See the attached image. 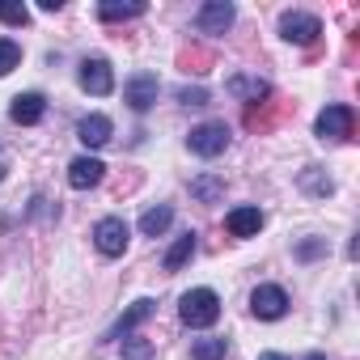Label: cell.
Segmentation results:
<instances>
[{
  "label": "cell",
  "mask_w": 360,
  "mask_h": 360,
  "mask_svg": "<svg viewBox=\"0 0 360 360\" xmlns=\"http://www.w3.org/2000/svg\"><path fill=\"white\" fill-rule=\"evenodd\" d=\"M191 255H195V233H191V229H187V233H183V238H178V242H174V246H169V250H165V259H161V263H165V271H183V267H187V259H191Z\"/></svg>",
  "instance_id": "16"
},
{
  "label": "cell",
  "mask_w": 360,
  "mask_h": 360,
  "mask_svg": "<svg viewBox=\"0 0 360 360\" xmlns=\"http://www.w3.org/2000/svg\"><path fill=\"white\" fill-rule=\"evenodd\" d=\"M0 178H5V165H0Z\"/></svg>",
  "instance_id": "28"
},
{
  "label": "cell",
  "mask_w": 360,
  "mask_h": 360,
  "mask_svg": "<svg viewBox=\"0 0 360 360\" xmlns=\"http://www.w3.org/2000/svg\"><path fill=\"white\" fill-rule=\"evenodd\" d=\"M250 314L263 318V322L284 318V314H288V292H284L280 284H259V288L250 292Z\"/></svg>",
  "instance_id": "3"
},
{
  "label": "cell",
  "mask_w": 360,
  "mask_h": 360,
  "mask_svg": "<svg viewBox=\"0 0 360 360\" xmlns=\"http://www.w3.org/2000/svg\"><path fill=\"white\" fill-rule=\"evenodd\" d=\"M187 144H191V153H200V157H221V153L229 148V127H225V123H200V127L187 136Z\"/></svg>",
  "instance_id": "5"
},
{
  "label": "cell",
  "mask_w": 360,
  "mask_h": 360,
  "mask_svg": "<svg viewBox=\"0 0 360 360\" xmlns=\"http://www.w3.org/2000/svg\"><path fill=\"white\" fill-rule=\"evenodd\" d=\"M225 356H229V339L208 335V339H195L191 343V360H225Z\"/></svg>",
  "instance_id": "19"
},
{
  "label": "cell",
  "mask_w": 360,
  "mask_h": 360,
  "mask_svg": "<svg viewBox=\"0 0 360 360\" xmlns=\"http://www.w3.org/2000/svg\"><path fill=\"white\" fill-rule=\"evenodd\" d=\"M106 178V165L98 161V157H77L72 165H68V183L77 187V191H89V187H98Z\"/></svg>",
  "instance_id": "10"
},
{
  "label": "cell",
  "mask_w": 360,
  "mask_h": 360,
  "mask_svg": "<svg viewBox=\"0 0 360 360\" xmlns=\"http://www.w3.org/2000/svg\"><path fill=\"white\" fill-rule=\"evenodd\" d=\"M259 360H288V356H280V352H263Z\"/></svg>",
  "instance_id": "26"
},
{
  "label": "cell",
  "mask_w": 360,
  "mask_h": 360,
  "mask_svg": "<svg viewBox=\"0 0 360 360\" xmlns=\"http://www.w3.org/2000/svg\"><path fill=\"white\" fill-rule=\"evenodd\" d=\"M18 64H22V47H18L13 39H0V77L13 72Z\"/></svg>",
  "instance_id": "21"
},
{
  "label": "cell",
  "mask_w": 360,
  "mask_h": 360,
  "mask_svg": "<svg viewBox=\"0 0 360 360\" xmlns=\"http://www.w3.org/2000/svg\"><path fill=\"white\" fill-rule=\"evenodd\" d=\"M225 229H229L233 238H255V233L263 229V212H259V208H233V212L225 217Z\"/></svg>",
  "instance_id": "14"
},
{
  "label": "cell",
  "mask_w": 360,
  "mask_h": 360,
  "mask_svg": "<svg viewBox=\"0 0 360 360\" xmlns=\"http://www.w3.org/2000/svg\"><path fill=\"white\" fill-rule=\"evenodd\" d=\"M157 89H161V85H157L153 72H136V77L123 85V102H127L131 110H148V106L157 102Z\"/></svg>",
  "instance_id": "9"
},
{
  "label": "cell",
  "mask_w": 360,
  "mask_h": 360,
  "mask_svg": "<svg viewBox=\"0 0 360 360\" xmlns=\"http://www.w3.org/2000/svg\"><path fill=\"white\" fill-rule=\"evenodd\" d=\"M127 238H131V229H127L123 217H102V221L94 225V246H98L106 259H119V255L127 250Z\"/></svg>",
  "instance_id": "2"
},
{
  "label": "cell",
  "mask_w": 360,
  "mask_h": 360,
  "mask_svg": "<svg viewBox=\"0 0 360 360\" xmlns=\"http://www.w3.org/2000/svg\"><path fill=\"white\" fill-rule=\"evenodd\" d=\"M221 191H225L221 178H195V183H191V195H195V200H204V204H212Z\"/></svg>",
  "instance_id": "20"
},
{
  "label": "cell",
  "mask_w": 360,
  "mask_h": 360,
  "mask_svg": "<svg viewBox=\"0 0 360 360\" xmlns=\"http://www.w3.org/2000/svg\"><path fill=\"white\" fill-rule=\"evenodd\" d=\"M123 356L127 360H153V343L148 339H123Z\"/></svg>",
  "instance_id": "24"
},
{
  "label": "cell",
  "mask_w": 360,
  "mask_h": 360,
  "mask_svg": "<svg viewBox=\"0 0 360 360\" xmlns=\"http://www.w3.org/2000/svg\"><path fill=\"white\" fill-rule=\"evenodd\" d=\"M233 98H246V102H259V98H267L271 94V85L263 81V77H229V85H225Z\"/></svg>",
  "instance_id": "15"
},
{
  "label": "cell",
  "mask_w": 360,
  "mask_h": 360,
  "mask_svg": "<svg viewBox=\"0 0 360 360\" xmlns=\"http://www.w3.org/2000/svg\"><path fill=\"white\" fill-rule=\"evenodd\" d=\"M233 5L229 0H208V5L195 13V26H200V34H225L229 26H233Z\"/></svg>",
  "instance_id": "8"
},
{
  "label": "cell",
  "mask_w": 360,
  "mask_h": 360,
  "mask_svg": "<svg viewBox=\"0 0 360 360\" xmlns=\"http://www.w3.org/2000/svg\"><path fill=\"white\" fill-rule=\"evenodd\" d=\"M178 102H183V106H204V102H208V89H200V85L191 89V85H187V89H178Z\"/></svg>",
  "instance_id": "25"
},
{
  "label": "cell",
  "mask_w": 360,
  "mask_h": 360,
  "mask_svg": "<svg viewBox=\"0 0 360 360\" xmlns=\"http://www.w3.org/2000/svg\"><path fill=\"white\" fill-rule=\"evenodd\" d=\"M169 221H174V208H169V204H157V208H148V212L140 217V233H144V238H161V233L169 229Z\"/></svg>",
  "instance_id": "17"
},
{
  "label": "cell",
  "mask_w": 360,
  "mask_h": 360,
  "mask_svg": "<svg viewBox=\"0 0 360 360\" xmlns=\"http://www.w3.org/2000/svg\"><path fill=\"white\" fill-rule=\"evenodd\" d=\"M352 127H356L352 106H326V110L318 115V123H314L318 140H347V136H352Z\"/></svg>",
  "instance_id": "4"
},
{
  "label": "cell",
  "mask_w": 360,
  "mask_h": 360,
  "mask_svg": "<svg viewBox=\"0 0 360 360\" xmlns=\"http://www.w3.org/2000/svg\"><path fill=\"white\" fill-rule=\"evenodd\" d=\"M301 183H305V191H314V195H330V178H318V165H309V169L301 174Z\"/></svg>",
  "instance_id": "23"
},
{
  "label": "cell",
  "mask_w": 360,
  "mask_h": 360,
  "mask_svg": "<svg viewBox=\"0 0 360 360\" xmlns=\"http://www.w3.org/2000/svg\"><path fill=\"white\" fill-rule=\"evenodd\" d=\"M280 34H284L288 43H297V47H309V43L322 34V22H318L314 13H284V18H280Z\"/></svg>",
  "instance_id": "6"
},
{
  "label": "cell",
  "mask_w": 360,
  "mask_h": 360,
  "mask_svg": "<svg viewBox=\"0 0 360 360\" xmlns=\"http://www.w3.org/2000/svg\"><path fill=\"white\" fill-rule=\"evenodd\" d=\"M148 318H153V301H148V297H140L136 305H127V309H123V318L110 326V335H106V339H123V335H131V330H136L140 322H148Z\"/></svg>",
  "instance_id": "13"
},
{
  "label": "cell",
  "mask_w": 360,
  "mask_h": 360,
  "mask_svg": "<svg viewBox=\"0 0 360 360\" xmlns=\"http://www.w3.org/2000/svg\"><path fill=\"white\" fill-rule=\"evenodd\" d=\"M305 360H326V356H322V352H314V356H305Z\"/></svg>",
  "instance_id": "27"
},
{
  "label": "cell",
  "mask_w": 360,
  "mask_h": 360,
  "mask_svg": "<svg viewBox=\"0 0 360 360\" xmlns=\"http://www.w3.org/2000/svg\"><path fill=\"white\" fill-rule=\"evenodd\" d=\"M98 18H102V22H131V18H144V0H127V5L106 0V5H98Z\"/></svg>",
  "instance_id": "18"
},
{
  "label": "cell",
  "mask_w": 360,
  "mask_h": 360,
  "mask_svg": "<svg viewBox=\"0 0 360 360\" xmlns=\"http://www.w3.org/2000/svg\"><path fill=\"white\" fill-rule=\"evenodd\" d=\"M178 318L187 326H195V330H204V326H212L221 318V297L212 288H191V292H183V301H178Z\"/></svg>",
  "instance_id": "1"
},
{
  "label": "cell",
  "mask_w": 360,
  "mask_h": 360,
  "mask_svg": "<svg viewBox=\"0 0 360 360\" xmlns=\"http://www.w3.org/2000/svg\"><path fill=\"white\" fill-rule=\"evenodd\" d=\"M0 22H5V26H26L30 22V9L26 5H13V0H0Z\"/></svg>",
  "instance_id": "22"
},
{
  "label": "cell",
  "mask_w": 360,
  "mask_h": 360,
  "mask_svg": "<svg viewBox=\"0 0 360 360\" xmlns=\"http://www.w3.org/2000/svg\"><path fill=\"white\" fill-rule=\"evenodd\" d=\"M81 89L94 94V98H106V94L115 89V72H110V64H106L102 56H94V60L81 64Z\"/></svg>",
  "instance_id": "7"
},
{
  "label": "cell",
  "mask_w": 360,
  "mask_h": 360,
  "mask_svg": "<svg viewBox=\"0 0 360 360\" xmlns=\"http://www.w3.org/2000/svg\"><path fill=\"white\" fill-rule=\"evenodd\" d=\"M43 115H47V98H43V94H34V89H30V94H18V98H13V106H9V119H13V123H26V127H30V123H39Z\"/></svg>",
  "instance_id": "11"
},
{
  "label": "cell",
  "mask_w": 360,
  "mask_h": 360,
  "mask_svg": "<svg viewBox=\"0 0 360 360\" xmlns=\"http://www.w3.org/2000/svg\"><path fill=\"white\" fill-rule=\"evenodd\" d=\"M110 131H115V123H110L106 115H85V119L77 123V140H81L85 148H102V144L110 140Z\"/></svg>",
  "instance_id": "12"
}]
</instances>
